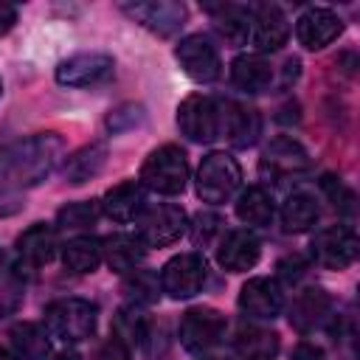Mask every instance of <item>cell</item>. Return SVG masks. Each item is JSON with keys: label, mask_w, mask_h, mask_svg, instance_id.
Listing matches in <instances>:
<instances>
[{"label": "cell", "mask_w": 360, "mask_h": 360, "mask_svg": "<svg viewBox=\"0 0 360 360\" xmlns=\"http://www.w3.org/2000/svg\"><path fill=\"white\" fill-rule=\"evenodd\" d=\"M62 149L65 146L56 132H39L0 149V194L42 183L56 169Z\"/></svg>", "instance_id": "1"}, {"label": "cell", "mask_w": 360, "mask_h": 360, "mask_svg": "<svg viewBox=\"0 0 360 360\" xmlns=\"http://www.w3.org/2000/svg\"><path fill=\"white\" fill-rule=\"evenodd\" d=\"M138 183L146 191L163 194V197H174L186 188L188 183V160L186 152L177 143H163L158 149H152L141 166Z\"/></svg>", "instance_id": "2"}, {"label": "cell", "mask_w": 360, "mask_h": 360, "mask_svg": "<svg viewBox=\"0 0 360 360\" xmlns=\"http://www.w3.org/2000/svg\"><path fill=\"white\" fill-rule=\"evenodd\" d=\"M98 307L84 298H59L45 307V332L62 343H82L96 332Z\"/></svg>", "instance_id": "3"}, {"label": "cell", "mask_w": 360, "mask_h": 360, "mask_svg": "<svg viewBox=\"0 0 360 360\" xmlns=\"http://www.w3.org/2000/svg\"><path fill=\"white\" fill-rule=\"evenodd\" d=\"M242 186V166L228 152H208L197 169V197L202 202H228Z\"/></svg>", "instance_id": "4"}, {"label": "cell", "mask_w": 360, "mask_h": 360, "mask_svg": "<svg viewBox=\"0 0 360 360\" xmlns=\"http://www.w3.org/2000/svg\"><path fill=\"white\" fill-rule=\"evenodd\" d=\"M160 292L174 301L194 298L208 281V264L202 253H177L160 267Z\"/></svg>", "instance_id": "5"}, {"label": "cell", "mask_w": 360, "mask_h": 360, "mask_svg": "<svg viewBox=\"0 0 360 360\" xmlns=\"http://www.w3.org/2000/svg\"><path fill=\"white\" fill-rule=\"evenodd\" d=\"M138 222V239L146 248H166L174 245L186 231H188V217L180 205L174 202H160V205H146V211L135 219Z\"/></svg>", "instance_id": "6"}, {"label": "cell", "mask_w": 360, "mask_h": 360, "mask_svg": "<svg viewBox=\"0 0 360 360\" xmlns=\"http://www.w3.org/2000/svg\"><path fill=\"white\" fill-rule=\"evenodd\" d=\"M228 321L219 309L214 307H191L183 312L180 326H177V338L183 343L186 352H208L211 346H217L225 338Z\"/></svg>", "instance_id": "7"}, {"label": "cell", "mask_w": 360, "mask_h": 360, "mask_svg": "<svg viewBox=\"0 0 360 360\" xmlns=\"http://www.w3.org/2000/svg\"><path fill=\"white\" fill-rule=\"evenodd\" d=\"M174 59L180 62L183 73L191 82H197V84H211L222 73L219 51L211 45V39L205 34H188V37H183L177 42V48H174Z\"/></svg>", "instance_id": "8"}, {"label": "cell", "mask_w": 360, "mask_h": 360, "mask_svg": "<svg viewBox=\"0 0 360 360\" xmlns=\"http://www.w3.org/2000/svg\"><path fill=\"white\" fill-rule=\"evenodd\" d=\"M177 127L191 143H211L219 138V112L217 98L194 93L186 96L177 107Z\"/></svg>", "instance_id": "9"}, {"label": "cell", "mask_w": 360, "mask_h": 360, "mask_svg": "<svg viewBox=\"0 0 360 360\" xmlns=\"http://www.w3.org/2000/svg\"><path fill=\"white\" fill-rule=\"evenodd\" d=\"M357 250H360L357 233L346 225H332V228L318 231L309 245L312 262L326 270H346L349 264H354Z\"/></svg>", "instance_id": "10"}, {"label": "cell", "mask_w": 360, "mask_h": 360, "mask_svg": "<svg viewBox=\"0 0 360 360\" xmlns=\"http://www.w3.org/2000/svg\"><path fill=\"white\" fill-rule=\"evenodd\" d=\"M115 62L110 53L101 51H82L56 65V82L62 87H93L112 79Z\"/></svg>", "instance_id": "11"}, {"label": "cell", "mask_w": 360, "mask_h": 360, "mask_svg": "<svg viewBox=\"0 0 360 360\" xmlns=\"http://www.w3.org/2000/svg\"><path fill=\"white\" fill-rule=\"evenodd\" d=\"M219 112V138H225L233 149H248L262 135V115L233 98H217Z\"/></svg>", "instance_id": "12"}, {"label": "cell", "mask_w": 360, "mask_h": 360, "mask_svg": "<svg viewBox=\"0 0 360 360\" xmlns=\"http://www.w3.org/2000/svg\"><path fill=\"white\" fill-rule=\"evenodd\" d=\"M239 309L248 318L273 321L284 309V290H281V284L276 278H267V276L248 278L242 284V290H239Z\"/></svg>", "instance_id": "13"}, {"label": "cell", "mask_w": 360, "mask_h": 360, "mask_svg": "<svg viewBox=\"0 0 360 360\" xmlns=\"http://www.w3.org/2000/svg\"><path fill=\"white\" fill-rule=\"evenodd\" d=\"M312 166L309 160V152L290 135H278L273 138L264 152H262V160H259V169L262 174H270V177H290V174H301Z\"/></svg>", "instance_id": "14"}, {"label": "cell", "mask_w": 360, "mask_h": 360, "mask_svg": "<svg viewBox=\"0 0 360 360\" xmlns=\"http://www.w3.org/2000/svg\"><path fill=\"white\" fill-rule=\"evenodd\" d=\"M132 20L149 28L158 37H172L186 22V6L174 0H146V3H124L121 6Z\"/></svg>", "instance_id": "15"}, {"label": "cell", "mask_w": 360, "mask_h": 360, "mask_svg": "<svg viewBox=\"0 0 360 360\" xmlns=\"http://www.w3.org/2000/svg\"><path fill=\"white\" fill-rule=\"evenodd\" d=\"M343 31V20L323 6H312L307 8L298 20H295V37L307 51H321L329 42H335Z\"/></svg>", "instance_id": "16"}, {"label": "cell", "mask_w": 360, "mask_h": 360, "mask_svg": "<svg viewBox=\"0 0 360 360\" xmlns=\"http://www.w3.org/2000/svg\"><path fill=\"white\" fill-rule=\"evenodd\" d=\"M290 37V22H287V14L278 8V6H256L250 11V39L262 53H273L278 51Z\"/></svg>", "instance_id": "17"}, {"label": "cell", "mask_w": 360, "mask_h": 360, "mask_svg": "<svg viewBox=\"0 0 360 360\" xmlns=\"http://www.w3.org/2000/svg\"><path fill=\"white\" fill-rule=\"evenodd\" d=\"M329 312H332V298H329V292H326L323 287H304V290L292 298V304H290V309H287V318H290V326H292L295 332L309 335V332H315V329L329 318Z\"/></svg>", "instance_id": "18"}, {"label": "cell", "mask_w": 360, "mask_h": 360, "mask_svg": "<svg viewBox=\"0 0 360 360\" xmlns=\"http://www.w3.org/2000/svg\"><path fill=\"white\" fill-rule=\"evenodd\" d=\"M259 256H262V242L245 228L228 231L217 248V262L228 273H245V270L256 267Z\"/></svg>", "instance_id": "19"}, {"label": "cell", "mask_w": 360, "mask_h": 360, "mask_svg": "<svg viewBox=\"0 0 360 360\" xmlns=\"http://www.w3.org/2000/svg\"><path fill=\"white\" fill-rule=\"evenodd\" d=\"M101 214H107L112 222H135L146 211V188L138 180H124L104 191L101 197Z\"/></svg>", "instance_id": "20"}, {"label": "cell", "mask_w": 360, "mask_h": 360, "mask_svg": "<svg viewBox=\"0 0 360 360\" xmlns=\"http://www.w3.org/2000/svg\"><path fill=\"white\" fill-rule=\"evenodd\" d=\"M101 256L112 273H132L146 256V245L132 233H112L101 242Z\"/></svg>", "instance_id": "21"}, {"label": "cell", "mask_w": 360, "mask_h": 360, "mask_svg": "<svg viewBox=\"0 0 360 360\" xmlns=\"http://www.w3.org/2000/svg\"><path fill=\"white\" fill-rule=\"evenodd\" d=\"M17 256L28 267H42L56 256V231L45 222L31 225L17 239Z\"/></svg>", "instance_id": "22"}, {"label": "cell", "mask_w": 360, "mask_h": 360, "mask_svg": "<svg viewBox=\"0 0 360 360\" xmlns=\"http://www.w3.org/2000/svg\"><path fill=\"white\" fill-rule=\"evenodd\" d=\"M231 82L242 93H264L273 82V68L259 53H242L231 62Z\"/></svg>", "instance_id": "23"}, {"label": "cell", "mask_w": 360, "mask_h": 360, "mask_svg": "<svg viewBox=\"0 0 360 360\" xmlns=\"http://www.w3.org/2000/svg\"><path fill=\"white\" fill-rule=\"evenodd\" d=\"M236 217H239V222H245L250 228H267L276 217V202H273L270 191L262 186H248L245 191H239Z\"/></svg>", "instance_id": "24"}, {"label": "cell", "mask_w": 360, "mask_h": 360, "mask_svg": "<svg viewBox=\"0 0 360 360\" xmlns=\"http://www.w3.org/2000/svg\"><path fill=\"white\" fill-rule=\"evenodd\" d=\"M281 228L287 231V233H304V231H309L315 222H318V217H321V205H318V200L312 197V194H307V191H292L284 202H281Z\"/></svg>", "instance_id": "25"}, {"label": "cell", "mask_w": 360, "mask_h": 360, "mask_svg": "<svg viewBox=\"0 0 360 360\" xmlns=\"http://www.w3.org/2000/svg\"><path fill=\"white\" fill-rule=\"evenodd\" d=\"M8 338H11V349L17 360H48L51 354V335L39 323L22 321L11 326Z\"/></svg>", "instance_id": "26"}, {"label": "cell", "mask_w": 360, "mask_h": 360, "mask_svg": "<svg viewBox=\"0 0 360 360\" xmlns=\"http://www.w3.org/2000/svg\"><path fill=\"white\" fill-rule=\"evenodd\" d=\"M211 20L214 28L222 39L233 42V45H245L250 37V8L245 6H233V3H222V6H211Z\"/></svg>", "instance_id": "27"}, {"label": "cell", "mask_w": 360, "mask_h": 360, "mask_svg": "<svg viewBox=\"0 0 360 360\" xmlns=\"http://www.w3.org/2000/svg\"><path fill=\"white\" fill-rule=\"evenodd\" d=\"M233 349L242 360H276L278 354V335L262 326H242L236 332Z\"/></svg>", "instance_id": "28"}, {"label": "cell", "mask_w": 360, "mask_h": 360, "mask_svg": "<svg viewBox=\"0 0 360 360\" xmlns=\"http://www.w3.org/2000/svg\"><path fill=\"white\" fill-rule=\"evenodd\" d=\"M107 160V143H90V146H82L79 152H73L68 160H65V180L73 183V186H82L84 180L96 177L101 172Z\"/></svg>", "instance_id": "29"}, {"label": "cell", "mask_w": 360, "mask_h": 360, "mask_svg": "<svg viewBox=\"0 0 360 360\" xmlns=\"http://www.w3.org/2000/svg\"><path fill=\"white\" fill-rule=\"evenodd\" d=\"M62 262H65V267L70 273H79V276L93 273L104 262L101 239H96V236H76V239H70L65 245V250H62Z\"/></svg>", "instance_id": "30"}, {"label": "cell", "mask_w": 360, "mask_h": 360, "mask_svg": "<svg viewBox=\"0 0 360 360\" xmlns=\"http://www.w3.org/2000/svg\"><path fill=\"white\" fill-rule=\"evenodd\" d=\"M101 214V205L93 200H82V202H68L65 208H59L56 214V225L62 231H82L90 228Z\"/></svg>", "instance_id": "31"}, {"label": "cell", "mask_w": 360, "mask_h": 360, "mask_svg": "<svg viewBox=\"0 0 360 360\" xmlns=\"http://www.w3.org/2000/svg\"><path fill=\"white\" fill-rule=\"evenodd\" d=\"M115 338L124 340L127 346L141 343L146 338V318L141 312H135V307L132 309H121L118 318H115Z\"/></svg>", "instance_id": "32"}, {"label": "cell", "mask_w": 360, "mask_h": 360, "mask_svg": "<svg viewBox=\"0 0 360 360\" xmlns=\"http://www.w3.org/2000/svg\"><path fill=\"white\" fill-rule=\"evenodd\" d=\"M124 290H127V298L132 304H152L158 298V278L146 270H132Z\"/></svg>", "instance_id": "33"}, {"label": "cell", "mask_w": 360, "mask_h": 360, "mask_svg": "<svg viewBox=\"0 0 360 360\" xmlns=\"http://www.w3.org/2000/svg\"><path fill=\"white\" fill-rule=\"evenodd\" d=\"M141 118H143V110H141L138 104H124V107H118L115 112H110V115H107V129L121 132V129L135 127Z\"/></svg>", "instance_id": "34"}, {"label": "cell", "mask_w": 360, "mask_h": 360, "mask_svg": "<svg viewBox=\"0 0 360 360\" xmlns=\"http://www.w3.org/2000/svg\"><path fill=\"white\" fill-rule=\"evenodd\" d=\"M93 360H129V346L112 335V338H107V340L98 346V352H96Z\"/></svg>", "instance_id": "35"}, {"label": "cell", "mask_w": 360, "mask_h": 360, "mask_svg": "<svg viewBox=\"0 0 360 360\" xmlns=\"http://www.w3.org/2000/svg\"><path fill=\"white\" fill-rule=\"evenodd\" d=\"M304 273H307V262H304L301 256H287V259L278 262V276H281L287 284L298 281Z\"/></svg>", "instance_id": "36"}, {"label": "cell", "mask_w": 360, "mask_h": 360, "mask_svg": "<svg viewBox=\"0 0 360 360\" xmlns=\"http://www.w3.org/2000/svg\"><path fill=\"white\" fill-rule=\"evenodd\" d=\"M14 22H17V8H14L11 3L0 0V34L11 31V25H14Z\"/></svg>", "instance_id": "37"}, {"label": "cell", "mask_w": 360, "mask_h": 360, "mask_svg": "<svg viewBox=\"0 0 360 360\" xmlns=\"http://www.w3.org/2000/svg\"><path fill=\"white\" fill-rule=\"evenodd\" d=\"M53 360H82V354H79V352H73V349H62V352H56V354H53Z\"/></svg>", "instance_id": "38"}, {"label": "cell", "mask_w": 360, "mask_h": 360, "mask_svg": "<svg viewBox=\"0 0 360 360\" xmlns=\"http://www.w3.org/2000/svg\"><path fill=\"white\" fill-rule=\"evenodd\" d=\"M0 360H17V357H14L8 349H3V346H0Z\"/></svg>", "instance_id": "39"}, {"label": "cell", "mask_w": 360, "mask_h": 360, "mask_svg": "<svg viewBox=\"0 0 360 360\" xmlns=\"http://www.w3.org/2000/svg\"><path fill=\"white\" fill-rule=\"evenodd\" d=\"M3 262H6V259H3V250H0V273H3Z\"/></svg>", "instance_id": "40"}, {"label": "cell", "mask_w": 360, "mask_h": 360, "mask_svg": "<svg viewBox=\"0 0 360 360\" xmlns=\"http://www.w3.org/2000/svg\"><path fill=\"white\" fill-rule=\"evenodd\" d=\"M205 360H225V357H205Z\"/></svg>", "instance_id": "41"}, {"label": "cell", "mask_w": 360, "mask_h": 360, "mask_svg": "<svg viewBox=\"0 0 360 360\" xmlns=\"http://www.w3.org/2000/svg\"><path fill=\"white\" fill-rule=\"evenodd\" d=\"M0 90H3V84H0Z\"/></svg>", "instance_id": "42"}]
</instances>
